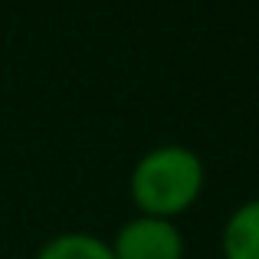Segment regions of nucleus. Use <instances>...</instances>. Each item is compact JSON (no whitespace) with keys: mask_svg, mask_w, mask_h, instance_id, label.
I'll use <instances>...</instances> for the list:
<instances>
[{"mask_svg":"<svg viewBox=\"0 0 259 259\" xmlns=\"http://www.w3.org/2000/svg\"><path fill=\"white\" fill-rule=\"evenodd\" d=\"M207 187L203 158L187 145H158L135 161L128 194L141 217L174 220L184 217Z\"/></svg>","mask_w":259,"mask_h":259,"instance_id":"f257e3e1","label":"nucleus"},{"mask_svg":"<svg viewBox=\"0 0 259 259\" xmlns=\"http://www.w3.org/2000/svg\"><path fill=\"white\" fill-rule=\"evenodd\" d=\"M112 256L115 259H184L187 243L174 220L158 217H132L125 220L112 236Z\"/></svg>","mask_w":259,"mask_h":259,"instance_id":"f03ea898","label":"nucleus"},{"mask_svg":"<svg viewBox=\"0 0 259 259\" xmlns=\"http://www.w3.org/2000/svg\"><path fill=\"white\" fill-rule=\"evenodd\" d=\"M223 259H259V197L230 210L220 230Z\"/></svg>","mask_w":259,"mask_h":259,"instance_id":"7ed1b4c3","label":"nucleus"},{"mask_svg":"<svg viewBox=\"0 0 259 259\" xmlns=\"http://www.w3.org/2000/svg\"><path fill=\"white\" fill-rule=\"evenodd\" d=\"M33 259H115V256L102 236L85 233V230H66V233L50 236Z\"/></svg>","mask_w":259,"mask_h":259,"instance_id":"20e7f679","label":"nucleus"}]
</instances>
